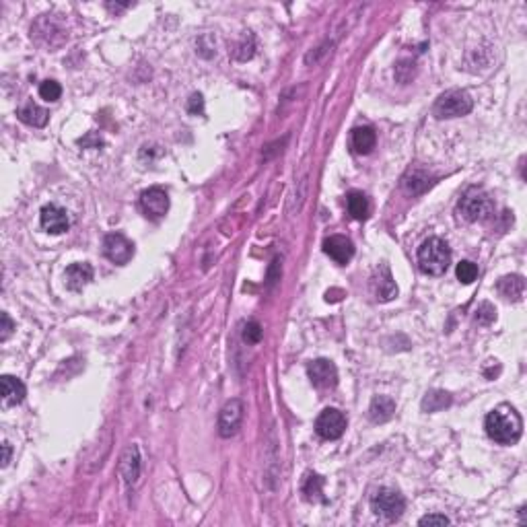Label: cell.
<instances>
[{
  "mask_svg": "<svg viewBox=\"0 0 527 527\" xmlns=\"http://www.w3.org/2000/svg\"><path fill=\"white\" fill-rule=\"evenodd\" d=\"M484 428H486V435L495 443H499V445H515L521 439L523 421H521V414L513 406L501 404L492 412L486 414Z\"/></svg>",
  "mask_w": 527,
  "mask_h": 527,
  "instance_id": "1",
  "label": "cell"
},
{
  "mask_svg": "<svg viewBox=\"0 0 527 527\" xmlns=\"http://www.w3.org/2000/svg\"><path fill=\"white\" fill-rule=\"evenodd\" d=\"M451 264V249L447 243L439 237L426 239L418 249V268L428 276L445 274Z\"/></svg>",
  "mask_w": 527,
  "mask_h": 527,
  "instance_id": "2",
  "label": "cell"
},
{
  "mask_svg": "<svg viewBox=\"0 0 527 527\" xmlns=\"http://www.w3.org/2000/svg\"><path fill=\"white\" fill-rule=\"evenodd\" d=\"M457 212L461 214V218H466L468 223H478V221H486L492 216L495 212V204L492 198L480 190V187H470L457 202Z\"/></svg>",
  "mask_w": 527,
  "mask_h": 527,
  "instance_id": "3",
  "label": "cell"
},
{
  "mask_svg": "<svg viewBox=\"0 0 527 527\" xmlns=\"http://www.w3.org/2000/svg\"><path fill=\"white\" fill-rule=\"evenodd\" d=\"M472 107H474V99L470 97L468 91H464V89H451V91H445L435 101L433 113L439 120H451V118L468 116L472 111Z\"/></svg>",
  "mask_w": 527,
  "mask_h": 527,
  "instance_id": "4",
  "label": "cell"
},
{
  "mask_svg": "<svg viewBox=\"0 0 527 527\" xmlns=\"http://www.w3.org/2000/svg\"><path fill=\"white\" fill-rule=\"evenodd\" d=\"M371 507L375 515L383 517L385 521H395L406 511V499L394 488H379L371 499Z\"/></svg>",
  "mask_w": 527,
  "mask_h": 527,
  "instance_id": "5",
  "label": "cell"
},
{
  "mask_svg": "<svg viewBox=\"0 0 527 527\" xmlns=\"http://www.w3.org/2000/svg\"><path fill=\"white\" fill-rule=\"evenodd\" d=\"M241 422H243V404H241V399L233 397L218 412V435L223 439L235 437L241 428Z\"/></svg>",
  "mask_w": 527,
  "mask_h": 527,
  "instance_id": "6",
  "label": "cell"
},
{
  "mask_svg": "<svg viewBox=\"0 0 527 527\" xmlns=\"http://www.w3.org/2000/svg\"><path fill=\"white\" fill-rule=\"evenodd\" d=\"M346 430V418L340 410L336 408H326L316 421V433L326 441H336L340 439Z\"/></svg>",
  "mask_w": 527,
  "mask_h": 527,
  "instance_id": "7",
  "label": "cell"
},
{
  "mask_svg": "<svg viewBox=\"0 0 527 527\" xmlns=\"http://www.w3.org/2000/svg\"><path fill=\"white\" fill-rule=\"evenodd\" d=\"M104 254L109 262L124 266L130 262L134 256V245L122 233H109L104 239Z\"/></svg>",
  "mask_w": 527,
  "mask_h": 527,
  "instance_id": "8",
  "label": "cell"
},
{
  "mask_svg": "<svg viewBox=\"0 0 527 527\" xmlns=\"http://www.w3.org/2000/svg\"><path fill=\"white\" fill-rule=\"evenodd\" d=\"M307 375H309L311 383L316 388H319V390H332L338 383V369L328 359L311 361L309 367H307Z\"/></svg>",
  "mask_w": 527,
  "mask_h": 527,
  "instance_id": "9",
  "label": "cell"
},
{
  "mask_svg": "<svg viewBox=\"0 0 527 527\" xmlns=\"http://www.w3.org/2000/svg\"><path fill=\"white\" fill-rule=\"evenodd\" d=\"M140 206H142V211H144V214L149 218L159 221V218H163L167 214V211H169V196L161 187H149L140 196Z\"/></svg>",
  "mask_w": 527,
  "mask_h": 527,
  "instance_id": "10",
  "label": "cell"
},
{
  "mask_svg": "<svg viewBox=\"0 0 527 527\" xmlns=\"http://www.w3.org/2000/svg\"><path fill=\"white\" fill-rule=\"evenodd\" d=\"M371 289H373V294L377 297V301H383V303L397 297V287H395L390 266L383 264L375 270V274L371 276Z\"/></svg>",
  "mask_w": 527,
  "mask_h": 527,
  "instance_id": "11",
  "label": "cell"
},
{
  "mask_svg": "<svg viewBox=\"0 0 527 527\" xmlns=\"http://www.w3.org/2000/svg\"><path fill=\"white\" fill-rule=\"evenodd\" d=\"M39 223L52 235H60V233L68 231V225H70L66 211L60 209V206H56V204H46L42 209V212H39Z\"/></svg>",
  "mask_w": 527,
  "mask_h": 527,
  "instance_id": "12",
  "label": "cell"
},
{
  "mask_svg": "<svg viewBox=\"0 0 527 527\" xmlns=\"http://www.w3.org/2000/svg\"><path fill=\"white\" fill-rule=\"evenodd\" d=\"M323 252L336 264H348L354 256V245L352 241L344 235H332L323 241Z\"/></svg>",
  "mask_w": 527,
  "mask_h": 527,
  "instance_id": "13",
  "label": "cell"
},
{
  "mask_svg": "<svg viewBox=\"0 0 527 527\" xmlns=\"http://www.w3.org/2000/svg\"><path fill=\"white\" fill-rule=\"evenodd\" d=\"M0 390H2V402L6 406H17L25 399L27 390L25 383L13 375H2L0 377Z\"/></svg>",
  "mask_w": 527,
  "mask_h": 527,
  "instance_id": "14",
  "label": "cell"
},
{
  "mask_svg": "<svg viewBox=\"0 0 527 527\" xmlns=\"http://www.w3.org/2000/svg\"><path fill=\"white\" fill-rule=\"evenodd\" d=\"M64 278H66V287L70 290L85 289L93 280V268L85 262L70 264L64 272Z\"/></svg>",
  "mask_w": 527,
  "mask_h": 527,
  "instance_id": "15",
  "label": "cell"
},
{
  "mask_svg": "<svg viewBox=\"0 0 527 527\" xmlns=\"http://www.w3.org/2000/svg\"><path fill=\"white\" fill-rule=\"evenodd\" d=\"M56 33H60V35H66V37H68V33H66L62 27L54 21L52 15H44L42 19H37V23H35V25L31 27V37H37L39 42H46L50 48H56V44H54V39H52Z\"/></svg>",
  "mask_w": 527,
  "mask_h": 527,
  "instance_id": "16",
  "label": "cell"
},
{
  "mask_svg": "<svg viewBox=\"0 0 527 527\" xmlns=\"http://www.w3.org/2000/svg\"><path fill=\"white\" fill-rule=\"evenodd\" d=\"M17 118L27 124V126H33V128H44L50 120V113L44 109L42 106L33 104V101H27L23 106L17 109Z\"/></svg>",
  "mask_w": 527,
  "mask_h": 527,
  "instance_id": "17",
  "label": "cell"
},
{
  "mask_svg": "<svg viewBox=\"0 0 527 527\" xmlns=\"http://www.w3.org/2000/svg\"><path fill=\"white\" fill-rule=\"evenodd\" d=\"M395 414V402L390 395H375L369 406V418L375 424H383V422L392 421Z\"/></svg>",
  "mask_w": 527,
  "mask_h": 527,
  "instance_id": "18",
  "label": "cell"
},
{
  "mask_svg": "<svg viewBox=\"0 0 527 527\" xmlns=\"http://www.w3.org/2000/svg\"><path fill=\"white\" fill-rule=\"evenodd\" d=\"M120 474H122L126 484H134L138 480V476H140V451H138L136 445H130L124 451L122 461H120Z\"/></svg>",
  "mask_w": 527,
  "mask_h": 527,
  "instance_id": "19",
  "label": "cell"
},
{
  "mask_svg": "<svg viewBox=\"0 0 527 527\" xmlns=\"http://www.w3.org/2000/svg\"><path fill=\"white\" fill-rule=\"evenodd\" d=\"M497 289L504 299L509 301H521L526 294V278L521 274H511V276H502L497 285Z\"/></svg>",
  "mask_w": 527,
  "mask_h": 527,
  "instance_id": "20",
  "label": "cell"
},
{
  "mask_svg": "<svg viewBox=\"0 0 527 527\" xmlns=\"http://www.w3.org/2000/svg\"><path fill=\"white\" fill-rule=\"evenodd\" d=\"M350 144H352V151L356 155H369L371 151L375 149L377 144V134L371 126H361V128H354L352 130V138H350Z\"/></svg>",
  "mask_w": 527,
  "mask_h": 527,
  "instance_id": "21",
  "label": "cell"
},
{
  "mask_svg": "<svg viewBox=\"0 0 527 527\" xmlns=\"http://www.w3.org/2000/svg\"><path fill=\"white\" fill-rule=\"evenodd\" d=\"M346 206H348V214L354 221H365L369 216V200L363 192H350L346 196Z\"/></svg>",
  "mask_w": 527,
  "mask_h": 527,
  "instance_id": "22",
  "label": "cell"
},
{
  "mask_svg": "<svg viewBox=\"0 0 527 527\" xmlns=\"http://www.w3.org/2000/svg\"><path fill=\"white\" fill-rule=\"evenodd\" d=\"M451 402H453L451 394L443 392V390H433V392H428V394L424 395L422 410L424 412H441V410H445V408L451 406Z\"/></svg>",
  "mask_w": 527,
  "mask_h": 527,
  "instance_id": "23",
  "label": "cell"
},
{
  "mask_svg": "<svg viewBox=\"0 0 527 527\" xmlns=\"http://www.w3.org/2000/svg\"><path fill=\"white\" fill-rule=\"evenodd\" d=\"M428 185H430V178H428V173H424L421 169H414V171H410V173L404 178V187H406V192L412 194V196L422 194Z\"/></svg>",
  "mask_w": 527,
  "mask_h": 527,
  "instance_id": "24",
  "label": "cell"
},
{
  "mask_svg": "<svg viewBox=\"0 0 527 527\" xmlns=\"http://www.w3.org/2000/svg\"><path fill=\"white\" fill-rule=\"evenodd\" d=\"M303 495L305 499L311 502L323 501V478L317 474H307L305 482H303Z\"/></svg>",
  "mask_w": 527,
  "mask_h": 527,
  "instance_id": "25",
  "label": "cell"
},
{
  "mask_svg": "<svg viewBox=\"0 0 527 527\" xmlns=\"http://www.w3.org/2000/svg\"><path fill=\"white\" fill-rule=\"evenodd\" d=\"M455 274H457V280H461L464 285H472L478 278V266L470 260H464V262L457 264Z\"/></svg>",
  "mask_w": 527,
  "mask_h": 527,
  "instance_id": "26",
  "label": "cell"
},
{
  "mask_svg": "<svg viewBox=\"0 0 527 527\" xmlns=\"http://www.w3.org/2000/svg\"><path fill=\"white\" fill-rule=\"evenodd\" d=\"M60 95H62V87L56 82V80H44L42 85H39V97L44 99V101H58L60 99Z\"/></svg>",
  "mask_w": 527,
  "mask_h": 527,
  "instance_id": "27",
  "label": "cell"
},
{
  "mask_svg": "<svg viewBox=\"0 0 527 527\" xmlns=\"http://www.w3.org/2000/svg\"><path fill=\"white\" fill-rule=\"evenodd\" d=\"M264 332L262 326L258 321H247L245 328H243V340L247 344H258L262 340Z\"/></svg>",
  "mask_w": 527,
  "mask_h": 527,
  "instance_id": "28",
  "label": "cell"
},
{
  "mask_svg": "<svg viewBox=\"0 0 527 527\" xmlns=\"http://www.w3.org/2000/svg\"><path fill=\"white\" fill-rule=\"evenodd\" d=\"M495 319H497V309H495V305L482 303V305L478 307V311H476V321H478L480 326H490Z\"/></svg>",
  "mask_w": 527,
  "mask_h": 527,
  "instance_id": "29",
  "label": "cell"
},
{
  "mask_svg": "<svg viewBox=\"0 0 527 527\" xmlns=\"http://www.w3.org/2000/svg\"><path fill=\"white\" fill-rule=\"evenodd\" d=\"M254 50H256L254 35H247V37H243V42L237 46V50H235V58L241 60V62H245V60H249V58L254 56Z\"/></svg>",
  "mask_w": 527,
  "mask_h": 527,
  "instance_id": "30",
  "label": "cell"
},
{
  "mask_svg": "<svg viewBox=\"0 0 527 527\" xmlns=\"http://www.w3.org/2000/svg\"><path fill=\"white\" fill-rule=\"evenodd\" d=\"M187 111H190L192 116H202V113H204V99H202L200 93H194V95L187 99Z\"/></svg>",
  "mask_w": 527,
  "mask_h": 527,
  "instance_id": "31",
  "label": "cell"
},
{
  "mask_svg": "<svg viewBox=\"0 0 527 527\" xmlns=\"http://www.w3.org/2000/svg\"><path fill=\"white\" fill-rule=\"evenodd\" d=\"M451 519L445 517V515H439V513H433V515H424L418 526H449Z\"/></svg>",
  "mask_w": 527,
  "mask_h": 527,
  "instance_id": "32",
  "label": "cell"
},
{
  "mask_svg": "<svg viewBox=\"0 0 527 527\" xmlns=\"http://www.w3.org/2000/svg\"><path fill=\"white\" fill-rule=\"evenodd\" d=\"M2 319V332H0V342H6L8 338H11V334H13V330H15V323H13V319L8 317V314H2L0 316Z\"/></svg>",
  "mask_w": 527,
  "mask_h": 527,
  "instance_id": "33",
  "label": "cell"
},
{
  "mask_svg": "<svg viewBox=\"0 0 527 527\" xmlns=\"http://www.w3.org/2000/svg\"><path fill=\"white\" fill-rule=\"evenodd\" d=\"M91 142H93L95 147H101V144H104V140H101V138H99L97 134H93V132H89V134H87L85 138H80V140H79L80 147H89Z\"/></svg>",
  "mask_w": 527,
  "mask_h": 527,
  "instance_id": "34",
  "label": "cell"
},
{
  "mask_svg": "<svg viewBox=\"0 0 527 527\" xmlns=\"http://www.w3.org/2000/svg\"><path fill=\"white\" fill-rule=\"evenodd\" d=\"M11 453H13V447H11V443H2V468H6L8 466V461H11Z\"/></svg>",
  "mask_w": 527,
  "mask_h": 527,
  "instance_id": "35",
  "label": "cell"
},
{
  "mask_svg": "<svg viewBox=\"0 0 527 527\" xmlns=\"http://www.w3.org/2000/svg\"><path fill=\"white\" fill-rule=\"evenodd\" d=\"M106 6L109 8V11H111V13H118V11H124V8H128L130 4H111V2H107Z\"/></svg>",
  "mask_w": 527,
  "mask_h": 527,
  "instance_id": "36",
  "label": "cell"
}]
</instances>
